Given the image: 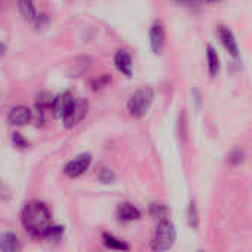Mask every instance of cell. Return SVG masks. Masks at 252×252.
<instances>
[{
	"instance_id": "cell-24",
	"label": "cell",
	"mask_w": 252,
	"mask_h": 252,
	"mask_svg": "<svg viewBox=\"0 0 252 252\" xmlns=\"http://www.w3.org/2000/svg\"><path fill=\"white\" fill-rule=\"evenodd\" d=\"M12 142H13V145L16 146V148H28L30 146V143L27 142V139H24V136L22 134H19V133H15L13 136H12Z\"/></svg>"
},
{
	"instance_id": "cell-23",
	"label": "cell",
	"mask_w": 252,
	"mask_h": 252,
	"mask_svg": "<svg viewBox=\"0 0 252 252\" xmlns=\"http://www.w3.org/2000/svg\"><path fill=\"white\" fill-rule=\"evenodd\" d=\"M10 198H12V190H10V188L0 179V199L4 201V202H7V201H10Z\"/></svg>"
},
{
	"instance_id": "cell-1",
	"label": "cell",
	"mask_w": 252,
	"mask_h": 252,
	"mask_svg": "<svg viewBox=\"0 0 252 252\" xmlns=\"http://www.w3.org/2000/svg\"><path fill=\"white\" fill-rule=\"evenodd\" d=\"M21 221L24 229L32 236V238H43L53 226L52 221V213L49 207L44 202L40 201H31L25 204L22 213H21Z\"/></svg>"
},
{
	"instance_id": "cell-20",
	"label": "cell",
	"mask_w": 252,
	"mask_h": 252,
	"mask_svg": "<svg viewBox=\"0 0 252 252\" xmlns=\"http://www.w3.org/2000/svg\"><path fill=\"white\" fill-rule=\"evenodd\" d=\"M63 235V227L62 226H52L50 230L46 233L44 239H47L49 242H59L62 239Z\"/></svg>"
},
{
	"instance_id": "cell-25",
	"label": "cell",
	"mask_w": 252,
	"mask_h": 252,
	"mask_svg": "<svg viewBox=\"0 0 252 252\" xmlns=\"http://www.w3.org/2000/svg\"><path fill=\"white\" fill-rule=\"evenodd\" d=\"M174 1H177L180 4H185V6H192V4L196 3V0H174Z\"/></svg>"
},
{
	"instance_id": "cell-3",
	"label": "cell",
	"mask_w": 252,
	"mask_h": 252,
	"mask_svg": "<svg viewBox=\"0 0 252 252\" xmlns=\"http://www.w3.org/2000/svg\"><path fill=\"white\" fill-rule=\"evenodd\" d=\"M176 242V229L174 224L168 219L159 220L157 230L154 233L151 248L154 251H167L170 250Z\"/></svg>"
},
{
	"instance_id": "cell-6",
	"label": "cell",
	"mask_w": 252,
	"mask_h": 252,
	"mask_svg": "<svg viewBox=\"0 0 252 252\" xmlns=\"http://www.w3.org/2000/svg\"><path fill=\"white\" fill-rule=\"evenodd\" d=\"M72 102H74V96H72L71 92L59 93L58 96L53 97V102H52V114L56 118L62 120L66 115V112L69 111Z\"/></svg>"
},
{
	"instance_id": "cell-11",
	"label": "cell",
	"mask_w": 252,
	"mask_h": 252,
	"mask_svg": "<svg viewBox=\"0 0 252 252\" xmlns=\"http://www.w3.org/2000/svg\"><path fill=\"white\" fill-rule=\"evenodd\" d=\"M114 63L120 72H123L127 77L133 75V59L126 50H118L114 58Z\"/></svg>"
},
{
	"instance_id": "cell-19",
	"label": "cell",
	"mask_w": 252,
	"mask_h": 252,
	"mask_svg": "<svg viewBox=\"0 0 252 252\" xmlns=\"http://www.w3.org/2000/svg\"><path fill=\"white\" fill-rule=\"evenodd\" d=\"M188 221L192 229H196L199 226V214H198V208L195 202H190L188 208Z\"/></svg>"
},
{
	"instance_id": "cell-21",
	"label": "cell",
	"mask_w": 252,
	"mask_h": 252,
	"mask_svg": "<svg viewBox=\"0 0 252 252\" xmlns=\"http://www.w3.org/2000/svg\"><path fill=\"white\" fill-rule=\"evenodd\" d=\"M111 81H112V77H111L109 74H103V75H100L99 78H96V80L92 83V87H93V90H102V89H105Z\"/></svg>"
},
{
	"instance_id": "cell-22",
	"label": "cell",
	"mask_w": 252,
	"mask_h": 252,
	"mask_svg": "<svg viewBox=\"0 0 252 252\" xmlns=\"http://www.w3.org/2000/svg\"><path fill=\"white\" fill-rule=\"evenodd\" d=\"M244 151H241V149H235V151H232L230 152V155L227 157L229 159H227V162L230 164V165H238V164H241L242 161H244Z\"/></svg>"
},
{
	"instance_id": "cell-2",
	"label": "cell",
	"mask_w": 252,
	"mask_h": 252,
	"mask_svg": "<svg viewBox=\"0 0 252 252\" xmlns=\"http://www.w3.org/2000/svg\"><path fill=\"white\" fill-rule=\"evenodd\" d=\"M152 102H154V89L148 86L140 87L128 97L127 111L133 118H142L152 106Z\"/></svg>"
},
{
	"instance_id": "cell-13",
	"label": "cell",
	"mask_w": 252,
	"mask_h": 252,
	"mask_svg": "<svg viewBox=\"0 0 252 252\" xmlns=\"http://www.w3.org/2000/svg\"><path fill=\"white\" fill-rule=\"evenodd\" d=\"M21 250V242L18 236L12 232H6L0 236V251L15 252Z\"/></svg>"
},
{
	"instance_id": "cell-12",
	"label": "cell",
	"mask_w": 252,
	"mask_h": 252,
	"mask_svg": "<svg viewBox=\"0 0 252 252\" xmlns=\"http://www.w3.org/2000/svg\"><path fill=\"white\" fill-rule=\"evenodd\" d=\"M52 102L53 96L50 93H40L35 100V112L38 115V120L43 123L46 120V114L52 112Z\"/></svg>"
},
{
	"instance_id": "cell-4",
	"label": "cell",
	"mask_w": 252,
	"mask_h": 252,
	"mask_svg": "<svg viewBox=\"0 0 252 252\" xmlns=\"http://www.w3.org/2000/svg\"><path fill=\"white\" fill-rule=\"evenodd\" d=\"M87 111H89V102L84 97H74V102H72L69 111L62 118L65 127H68V128L75 127L80 121L84 120V117L87 115Z\"/></svg>"
},
{
	"instance_id": "cell-5",
	"label": "cell",
	"mask_w": 252,
	"mask_h": 252,
	"mask_svg": "<svg viewBox=\"0 0 252 252\" xmlns=\"http://www.w3.org/2000/svg\"><path fill=\"white\" fill-rule=\"evenodd\" d=\"M90 164H92V155L90 154H81V155L75 157L74 159H71L65 165L63 173L69 179H75V177H80L81 174H84L89 170Z\"/></svg>"
},
{
	"instance_id": "cell-8",
	"label": "cell",
	"mask_w": 252,
	"mask_h": 252,
	"mask_svg": "<svg viewBox=\"0 0 252 252\" xmlns=\"http://www.w3.org/2000/svg\"><path fill=\"white\" fill-rule=\"evenodd\" d=\"M32 120V111L28 106L24 105H18L13 106L7 115V121L12 126H25Z\"/></svg>"
},
{
	"instance_id": "cell-17",
	"label": "cell",
	"mask_w": 252,
	"mask_h": 252,
	"mask_svg": "<svg viewBox=\"0 0 252 252\" xmlns=\"http://www.w3.org/2000/svg\"><path fill=\"white\" fill-rule=\"evenodd\" d=\"M149 214L157 220H162L168 217V208L161 202H154L149 207Z\"/></svg>"
},
{
	"instance_id": "cell-9",
	"label": "cell",
	"mask_w": 252,
	"mask_h": 252,
	"mask_svg": "<svg viewBox=\"0 0 252 252\" xmlns=\"http://www.w3.org/2000/svg\"><path fill=\"white\" fill-rule=\"evenodd\" d=\"M219 37H220L224 49L233 58H239V46H238V41H236L233 32L227 27H219Z\"/></svg>"
},
{
	"instance_id": "cell-18",
	"label": "cell",
	"mask_w": 252,
	"mask_h": 252,
	"mask_svg": "<svg viewBox=\"0 0 252 252\" xmlns=\"http://www.w3.org/2000/svg\"><path fill=\"white\" fill-rule=\"evenodd\" d=\"M96 176H97V179L102 183H114L115 182V173L109 167H100V168H97Z\"/></svg>"
},
{
	"instance_id": "cell-10",
	"label": "cell",
	"mask_w": 252,
	"mask_h": 252,
	"mask_svg": "<svg viewBox=\"0 0 252 252\" xmlns=\"http://www.w3.org/2000/svg\"><path fill=\"white\" fill-rule=\"evenodd\" d=\"M140 217H142L140 210L137 207H134L133 204H130V202L120 204L118 208H117V219H118V221L130 223V221L139 220Z\"/></svg>"
},
{
	"instance_id": "cell-7",
	"label": "cell",
	"mask_w": 252,
	"mask_h": 252,
	"mask_svg": "<svg viewBox=\"0 0 252 252\" xmlns=\"http://www.w3.org/2000/svg\"><path fill=\"white\" fill-rule=\"evenodd\" d=\"M149 40H151V47H152L154 53L159 55L165 46V30L159 21H155L152 24V27L149 30Z\"/></svg>"
},
{
	"instance_id": "cell-26",
	"label": "cell",
	"mask_w": 252,
	"mask_h": 252,
	"mask_svg": "<svg viewBox=\"0 0 252 252\" xmlns=\"http://www.w3.org/2000/svg\"><path fill=\"white\" fill-rule=\"evenodd\" d=\"M4 53H6V44L0 41V58H1V56H3Z\"/></svg>"
},
{
	"instance_id": "cell-27",
	"label": "cell",
	"mask_w": 252,
	"mask_h": 252,
	"mask_svg": "<svg viewBox=\"0 0 252 252\" xmlns=\"http://www.w3.org/2000/svg\"><path fill=\"white\" fill-rule=\"evenodd\" d=\"M207 1H216V0H207Z\"/></svg>"
},
{
	"instance_id": "cell-14",
	"label": "cell",
	"mask_w": 252,
	"mask_h": 252,
	"mask_svg": "<svg viewBox=\"0 0 252 252\" xmlns=\"http://www.w3.org/2000/svg\"><path fill=\"white\" fill-rule=\"evenodd\" d=\"M18 9L22 15V18L28 22L37 21V10L34 6V0H18Z\"/></svg>"
},
{
	"instance_id": "cell-15",
	"label": "cell",
	"mask_w": 252,
	"mask_h": 252,
	"mask_svg": "<svg viewBox=\"0 0 252 252\" xmlns=\"http://www.w3.org/2000/svg\"><path fill=\"white\" fill-rule=\"evenodd\" d=\"M207 62H208V72L211 77H216L220 72V58L217 50L208 44L207 46Z\"/></svg>"
},
{
	"instance_id": "cell-16",
	"label": "cell",
	"mask_w": 252,
	"mask_h": 252,
	"mask_svg": "<svg viewBox=\"0 0 252 252\" xmlns=\"http://www.w3.org/2000/svg\"><path fill=\"white\" fill-rule=\"evenodd\" d=\"M102 241H103V245L108 250H115V251H128L130 250V247L124 241H121V239H118V238H115V236H112L109 233H103Z\"/></svg>"
}]
</instances>
